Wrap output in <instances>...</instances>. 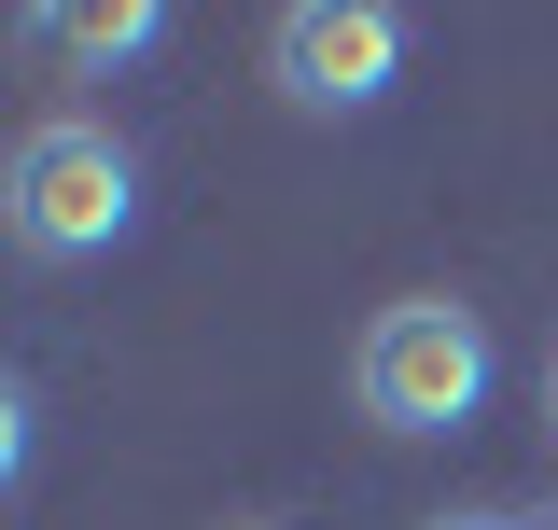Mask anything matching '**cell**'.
Here are the masks:
<instances>
[{
    "label": "cell",
    "mask_w": 558,
    "mask_h": 530,
    "mask_svg": "<svg viewBox=\"0 0 558 530\" xmlns=\"http://www.w3.org/2000/svg\"><path fill=\"white\" fill-rule=\"evenodd\" d=\"M126 224H140V154L98 112H43L0 154V238L28 265H98Z\"/></svg>",
    "instance_id": "cell-1"
},
{
    "label": "cell",
    "mask_w": 558,
    "mask_h": 530,
    "mask_svg": "<svg viewBox=\"0 0 558 530\" xmlns=\"http://www.w3.org/2000/svg\"><path fill=\"white\" fill-rule=\"evenodd\" d=\"M349 392H363L377 433H461L488 405V322L461 293H391L349 349Z\"/></svg>",
    "instance_id": "cell-2"
},
{
    "label": "cell",
    "mask_w": 558,
    "mask_h": 530,
    "mask_svg": "<svg viewBox=\"0 0 558 530\" xmlns=\"http://www.w3.org/2000/svg\"><path fill=\"white\" fill-rule=\"evenodd\" d=\"M405 70V14L391 0H293L266 28V84L293 112H377Z\"/></svg>",
    "instance_id": "cell-3"
},
{
    "label": "cell",
    "mask_w": 558,
    "mask_h": 530,
    "mask_svg": "<svg viewBox=\"0 0 558 530\" xmlns=\"http://www.w3.org/2000/svg\"><path fill=\"white\" fill-rule=\"evenodd\" d=\"M154 0H84V14H28V43H57V57H84V70H126V57H154Z\"/></svg>",
    "instance_id": "cell-4"
},
{
    "label": "cell",
    "mask_w": 558,
    "mask_h": 530,
    "mask_svg": "<svg viewBox=\"0 0 558 530\" xmlns=\"http://www.w3.org/2000/svg\"><path fill=\"white\" fill-rule=\"evenodd\" d=\"M28 433H43V405H28V392H14V377H0V489L28 474Z\"/></svg>",
    "instance_id": "cell-5"
},
{
    "label": "cell",
    "mask_w": 558,
    "mask_h": 530,
    "mask_svg": "<svg viewBox=\"0 0 558 530\" xmlns=\"http://www.w3.org/2000/svg\"><path fill=\"white\" fill-rule=\"evenodd\" d=\"M433 530H502V517H433Z\"/></svg>",
    "instance_id": "cell-6"
},
{
    "label": "cell",
    "mask_w": 558,
    "mask_h": 530,
    "mask_svg": "<svg viewBox=\"0 0 558 530\" xmlns=\"http://www.w3.org/2000/svg\"><path fill=\"white\" fill-rule=\"evenodd\" d=\"M545 419H558V363H545Z\"/></svg>",
    "instance_id": "cell-7"
}]
</instances>
